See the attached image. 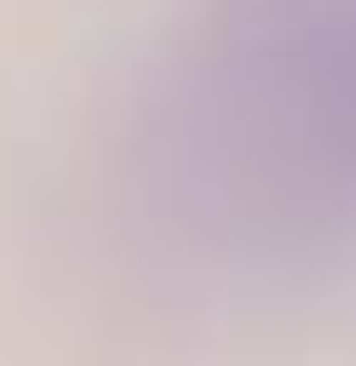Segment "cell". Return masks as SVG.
Returning <instances> with one entry per match:
<instances>
[{
	"instance_id": "obj_1",
	"label": "cell",
	"mask_w": 356,
	"mask_h": 366,
	"mask_svg": "<svg viewBox=\"0 0 356 366\" xmlns=\"http://www.w3.org/2000/svg\"><path fill=\"white\" fill-rule=\"evenodd\" d=\"M139 169L218 257L356 247V0H188L149 69Z\"/></svg>"
}]
</instances>
